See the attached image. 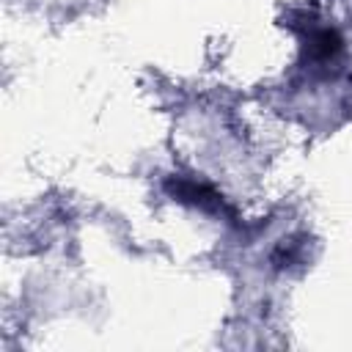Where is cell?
<instances>
[{
  "mask_svg": "<svg viewBox=\"0 0 352 352\" xmlns=\"http://www.w3.org/2000/svg\"><path fill=\"white\" fill-rule=\"evenodd\" d=\"M165 187L179 201H187V204H195V206H217L220 204V198H217L214 190H209L206 184L190 182V179H170Z\"/></svg>",
  "mask_w": 352,
  "mask_h": 352,
  "instance_id": "1",
  "label": "cell"
},
{
  "mask_svg": "<svg viewBox=\"0 0 352 352\" xmlns=\"http://www.w3.org/2000/svg\"><path fill=\"white\" fill-rule=\"evenodd\" d=\"M341 47H344L341 36H338L336 30H330V28H322V30H316V33L311 36V52H314V58H319V60L336 58V55L341 52Z\"/></svg>",
  "mask_w": 352,
  "mask_h": 352,
  "instance_id": "2",
  "label": "cell"
}]
</instances>
